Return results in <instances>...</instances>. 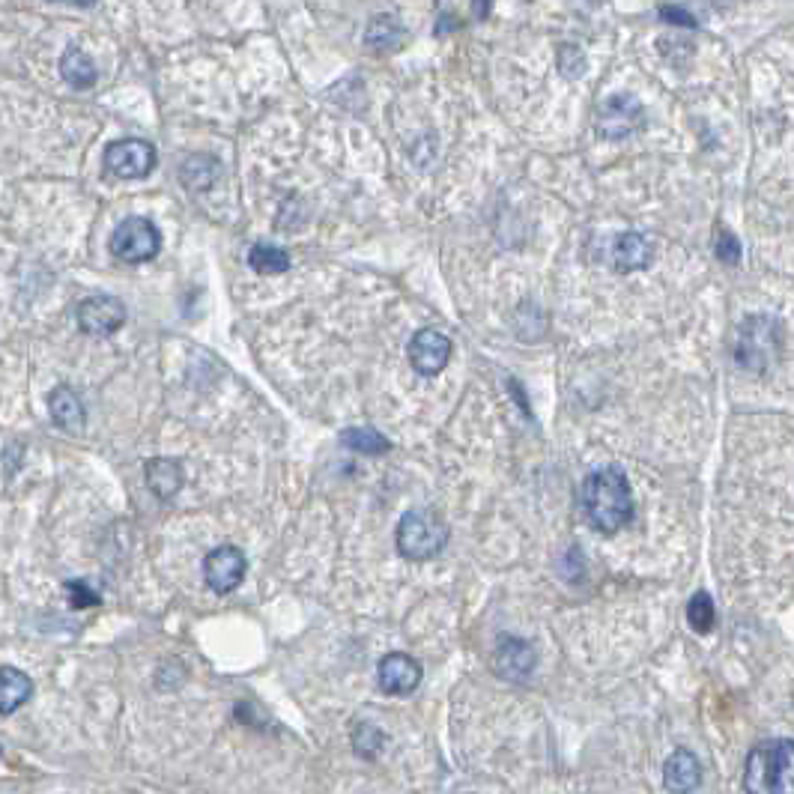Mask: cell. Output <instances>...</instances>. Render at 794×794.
I'll return each mask as SVG.
<instances>
[{
    "label": "cell",
    "instance_id": "cell-1",
    "mask_svg": "<svg viewBox=\"0 0 794 794\" xmlns=\"http://www.w3.org/2000/svg\"><path fill=\"white\" fill-rule=\"evenodd\" d=\"M582 514L598 532L612 535L625 529L634 517V493L627 476L618 467H604L582 481L580 490Z\"/></svg>",
    "mask_w": 794,
    "mask_h": 794
},
{
    "label": "cell",
    "instance_id": "cell-2",
    "mask_svg": "<svg viewBox=\"0 0 794 794\" xmlns=\"http://www.w3.org/2000/svg\"><path fill=\"white\" fill-rule=\"evenodd\" d=\"M747 794H794V741H767L749 749L744 765Z\"/></svg>",
    "mask_w": 794,
    "mask_h": 794
},
{
    "label": "cell",
    "instance_id": "cell-3",
    "mask_svg": "<svg viewBox=\"0 0 794 794\" xmlns=\"http://www.w3.org/2000/svg\"><path fill=\"white\" fill-rule=\"evenodd\" d=\"M783 355V323L767 314L747 317L738 329L735 362L749 374H765Z\"/></svg>",
    "mask_w": 794,
    "mask_h": 794
},
{
    "label": "cell",
    "instance_id": "cell-4",
    "mask_svg": "<svg viewBox=\"0 0 794 794\" xmlns=\"http://www.w3.org/2000/svg\"><path fill=\"white\" fill-rule=\"evenodd\" d=\"M449 547V526L428 508H412L398 523V552L410 561L440 556Z\"/></svg>",
    "mask_w": 794,
    "mask_h": 794
},
{
    "label": "cell",
    "instance_id": "cell-5",
    "mask_svg": "<svg viewBox=\"0 0 794 794\" xmlns=\"http://www.w3.org/2000/svg\"><path fill=\"white\" fill-rule=\"evenodd\" d=\"M161 252L159 227L144 215H131L117 225L111 236V254L122 263H147Z\"/></svg>",
    "mask_w": 794,
    "mask_h": 794
},
{
    "label": "cell",
    "instance_id": "cell-6",
    "mask_svg": "<svg viewBox=\"0 0 794 794\" xmlns=\"http://www.w3.org/2000/svg\"><path fill=\"white\" fill-rule=\"evenodd\" d=\"M156 168V147L150 140L122 138L105 147V170L117 179H144Z\"/></svg>",
    "mask_w": 794,
    "mask_h": 794
},
{
    "label": "cell",
    "instance_id": "cell-7",
    "mask_svg": "<svg viewBox=\"0 0 794 794\" xmlns=\"http://www.w3.org/2000/svg\"><path fill=\"white\" fill-rule=\"evenodd\" d=\"M645 126L643 102L630 94L609 96L598 111V135L607 140L630 138Z\"/></svg>",
    "mask_w": 794,
    "mask_h": 794
},
{
    "label": "cell",
    "instance_id": "cell-8",
    "mask_svg": "<svg viewBox=\"0 0 794 794\" xmlns=\"http://www.w3.org/2000/svg\"><path fill=\"white\" fill-rule=\"evenodd\" d=\"M245 574H248V559L239 547H231V543L215 547L204 559V580L215 595H231L245 580Z\"/></svg>",
    "mask_w": 794,
    "mask_h": 794
},
{
    "label": "cell",
    "instance_id": "cell-9",
    "mask_svg": "<svg viewBox=\"0 0 794 794\" xmlns=\"http://www.w3.org/2000/svg\"><path fill=\"white\" fill-rule=\"evenodd\" d=\"M122 323H126V305L117 296L96 293V296L78 305V329L85 335L108 337L114 332H120Z\"/></svg>",
    "mask_w": 794,
    "mask_h": 794
},
{
    "label": "cell",
    "instance_id": "cell-10",
    "mask_svg": "<svg viewBox=\"0 0 794 794\" xmlns=\"http://www.w3.org/2000/svg\"><path fill=\"white\" fill-rule=\"evenodd\" d=\"M410 365L421 376H437L451 362V341L437 329H421L410 341Z\"/></svg>",
    "mask_w": 794,
    "mask_h": 794
},
{
    "label": "cell",
    "instance_id": "cell-11",
    "mask_svg": "<svg viewBox=\"0 0 794 794\" xmlns=\"http://www.w3.org/2000/svg\"><path fill=\"white\" fill-rule=\"evenodd\" d=\"M376 684L380 690L389 696H410L412 690H419L421 684V666L419 660H412L403 651H392L385 655L376 666Z\"/></svg>",
    "mask_w": 794,
    "mask_h": 794
},
{
    "label": "cell",
    "instance_id": "cell-12",
    "mask_svg": "<svg viewBox=\"0 0 794 794\" xmlns=\"http://www.w3.org/2000/svg\"><path fill=\"white\" fill-rule=\"evenodd\" d=\"M496 669L499 675H504L508 682H523L529 678L538 664V655L535 648L526 639H517V636H502L499 645H496Z\"/></svg>",
    "mask_w": 794,
    "mask_h": 794
},
{
    "label": "cell",
    "instance_id": "cell-13",
    "mask_svg": "<svg viewBox=\"0 0 794 794\" xmlns=\"http://www.w3.org/2000/svg\"><path fill=\"white\" fill-rule=\"evenodd\" d=\"M655 257V245L651 239L636 231H627V234H618L616 243H612V266L618 272H636L645 269L648 263Z\"/></svg>",
    "mask_w": 794,
    "mask_h": 794
},
{
    "label": "cell",
    "instance_id": "cell-14",
    "mask_svg": "<svg viewBox=\"0 0 794 794\" xmlns=\"http://www.w3.org/2000/svg\"><path fill=\"white\" fill-rule=\"evenodd\" d=\"M48 412H51V419L60 430H69V433L85 430V403H81L76 389H69V385H57L55 392L48 394Z\"/></svg>",
    "mask_w": 794,
    "mask_h": 794
},
{
    "label": "cell",
    "instance_id": "cell-15",
    "mask_svg": "<svg viewBox=\"0 0 794 794\" xmlns=\"http://www.w3.org/2000/svg\"><path fill=\"white\" fill-rule=\"evenodd\" d=\"M664 783L673 794H690L699 788L702 767L690 749H675L664 765Z\"/></svg>",
    "mask_w": 794,
    "mask_h": 794
},
{
    "label": "cell",
    "instance_id": "cell-16",
    "mask_svg": "<svg viewBox=\"0 0 794 794\" xmlns=\"http://www.w3.org/2000/svg\"><path fill=\"white\" fill-rule=\"evenodd\" d=\"M30 693H33V682L21 669H16V666L0 669V714L3 717L19 710L30 699Z\"/></svg>",
    "mask_w": 794,
    "mask_h": 794
},
{
    "label": "cell",
    "instance_id": "cell-17",
    "mask_svg": "<svg viewBox=\"0 0 794 794\" xmlns=\"http://www.w3.org/2000/svg\"><path fill=\"white\" fill-rule=\"evenodd\" d=\"M60 76H63L66 85L76 87V90H90V87L96 85L99 72H96V63L81 48L69 46L63 51V57H60Z\"/></svg>",
    "mask_w": 794,
    "mask_h": 794
},
{
    "label": "cell",
    "instance_id": "cell-18",
    "mask_svg": "<svg viewBox=\"0 0 794 794\" xmlns=\"http://www.w3.org/2000/svg\"><path fill=\"white\" fill-rule=\"evenodd\" d=\"M147 484L159 499H170L183 487V469H179L177 460L153 458L147 463Z\"/></svg>",
    "mask_w": 794,
    "mask_h": 794
},
{
    "label": "cell",
    "instance_id": "cell-19",
    "mask_svg": "<svg viewBox=\"0 0 794 794\" xmlns=\"http://www.w3.org/2000/svg\"><path fill=\"white\" fill-rule=\"evenodd\" d=\"M403 39H406V33H403L401 21L394 19V16H376L365 30L367 46L374 48V51H383V55L398 51L403 46Z\"/></svg>",
    "mask_w": 794,
    "mask_h": 794
},
{
    "label": "cell",
    "instance_id": "cell-20",
    "mask_svg": "<svg viewBox=\"0 0 794 794\" xmlns=\"http://www.w3.org/2000/svg\"><path fill=\"white\" fill-rule=\"evenodd\" d=\"M248 266H252L257 275H281V272L291 269V254L278 248V245L257 243L252 252H248Z\"/></svg>",
    "mask_w": 794,
    "mask_h": 794
},
{
    "label": "cell",
    "instance_id": "cell-21",
    "mask_svg": "<svg viewBox=\"0 0 794 794\" xmlns=\"http://www.w3.org/2000/svg\"><path fill=\"white\" fill-rule=\"evenodd\" d=\"M341 442H344L350 451H359V454H385L392 449V442L385 440L383 433L374 428H350L341 433Z\"/></svg>",
    "mask_w": 794,
    "mask_h": 794
},
{
    "label": "cell",
    "instance_id": "cell-22",
    "mask_svg": "<svg viewBox=\"0 0 794 794\" xmlns=\"http://www.w3.org/2000/svg\"><path fill=\"white\" fill-rule=\"evenodd\" d=\"M714 618H717V612H714L710 595L708 591H696L690 604H687V621H690V627L696 634H708L710 627H714Z\"/></svg>",
    "mask_w": 794,
    "mask_h": 794
},
{
    "label": "cell",
    "instance_id": "cell-23",
    "mask_svg": "<svg viewBox=\"0 0 794 794\" xmlns=\"http://www.w3.org/2000/svg\"><path fill=\"white\" fill-rule=\"evenodd\" d=\"M385 744V735L371 723H359L353 729V749L362 758H376Z\"/></svg>",
    "mask_w": 794,
    "mask_h": 794
},
{
    "label": "cell",
    "instance_id": "cell-24",
    "mask_svg": "<svg viewBox=\"0 0 794 794\" xmlns=\"http://www.w3.org/2000/svg\"><path fill=\"white\" fill-rule=\"evenodd\" d=\"M714 254H717L719 263H726V266H738L744 248H741L738 236L732 234V231H726V227H719L717 239H714Z\"/></svg>",
    "mask_w": 794,
    "mask_h": 794
},
{
    "label": "cell",
    "instance_id": "cell-25",
    "mask_svg": "<svg viewBox=\"0 0 794 794\" xmlns=\"http://www.w3.org/2000/svg\"><path fill=\"white\" fill-rule=\"evenodd\" d=\"M66 595H69V604L76 609L96 607V604H99V591H94V586H87L85 580L66 582Z\"/></svg>",
    "mask_w": 794,
    "mask_h": 794
},
{
    "label": "cell",
    "instance_id": "cell-26",
    "mask_svg": "<svg viewBox=\"0 0 794 794\" xmlns=\"http://www.w3.org/2000/svg\"><path fill=\"white\" fill-rule=\"evenodd\" d=\"M660 19H666L669 24H682V28H696V19H693L690 12L678 10V7H664Z\"/></svg>",
    "mask_w": 794,
    "mask_h": 794
},
{
    "label": "cell",
    "instance_id": "cell-27",
    "mask_svg": "<svg viewBox=\"0 0 794 794\" xmlns=\"http://www.w3.org/2000/svg\"><path fill=\"white\" fill-rule=\"evenodd\" d=\"M493 3H496V0H472V12H476V19L478 21L490 19V12H493Z\"/></svg>",
    "mask_w": 794,
    "mask_h": 794
},
{
    "label": "cell",
    "instance_id": "cell-28",
    "mask_svg": "<svg viewBox=\"0 0 794 794\" xmlns=\"http://www.w3.org/2000/svg\"><path fill=\"white\" fill-rule=\"evenodd\" d=\"M55 3H69V7H94L96 0H55Z\"/></svg>",
    "mask_w": 794,
    "mask_h": 794
}]
</instances>
